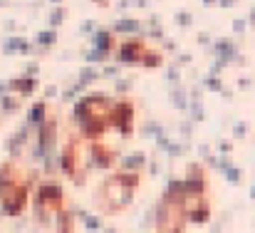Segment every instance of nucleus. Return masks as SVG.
Here are the masks:
<instances>
[{
    "label": "nucleus",
    "instance_id": "6",
    "mask_svg": "<svg viewBox=\"0 0 255 233\" xmlns=\"http://www.w3.org/2000/svg\"><path fill=\"white\" fill-rule=\"evenodd\" d=\"M60 169L72 184H85L89 174V154H87V142L80 137V132H72L62 149H60Z\"/></svg>",
    "mask_w": 255,
    "mask_h": 233
},
{
    "label": "nucleus",
    "instance_id": "3",
    "mask_svg": "<svg viewBox=\"0 0 255 233\" xmlns=\"http://www.w3.org/2000/svg\"><path fill=\"white\" fill-rule=\"evenodd\" d=\"M171 196L188 216L191 224H206L211 219V194H208V179L201 166H188V174L178 181H171L164 191Z\"/></svg>",
    "mask_w": 255,
    "mask_h": 233
},
{
    "label": "nucleus",
    "instance_id": "2",
    "mask_svg": "<svg viewBox=\"0 0 255 233\" xmlns=\"http://www.w3.org/2000/svg\"><path fill=\"white\" fill-rule=\"evenodd\" d=\"M141 186V171L139 169H119L104 176L99 189L94 191V209L104 216H119L124 214Z\"/></svg>",
    "mask_w": 255,
    "mask_h": 233
},
{
    "label": "nucleus",
    "instance_id": "1",
    "mask_svg": "<svg viewBox=\"0 0 255 233\" xmlns=\"http://www.w3.org/2000/svg\"><path fill=\"white\" fill-rule=\"evenodd\" d=\"M35 226L40 233H72L75 231V214L67 206L65 191L55 181H45L35 189L32 196Z\"/></svg>",
    "mask_w": 255,
    "mask_h": 233
},
{
    "label": "nucleus",
    "instance_id": "4",
    "mask_svg": "<svg viewBox=\"0 0 255 233\" xmlns=\"http://www.w3.org/2000/svg\"><path fill=\"white\" fill-rule=\"evenodd\" d=\"M114 117H117V97L109 94H87L75 104V124L85 142L104 139L109 132H114Z\"/></svg>",
    "mask_w": 255,
    "mask_h": 233
},
{
    "label": "nucleus",
    "instance_id": "8",
    "mask_svg": "<svg viewBox=\"0 0 255 233\" xmlns=\"http://www.w3.org/2000/svg\"><path fill=\"white\" fill-rule=\"evenodd\" d=\"M117 57L124 65H139V67H146V70H156V67L164 65V52L159 47L149 45L141 37L124 40L119 45V50H117Z\"/></svg>",
    "mask_w": 255,
    "mask_h": 233
},
{
    "label": "nucleus",
    "instance_id": "7",
    "mask_svg": "<svg viewBox=\"0 0 255 233\" xmlns=\"http://www.w3.org/2000/svg\"><path fill=\"white\" fill-rule=\"evenodd\" d=\"M188 216L186 211L171 199L166 194H161L159 204L154 206L151 216H149V224H146V233H186L188 226Z\"/></svg>",
    "mask_w": 255,
    "mask_h": 233
},
{
    "label": "nucleus",
    "instance_id": "9",
    "mask_svg": "<svg viewBox=\"0 0 255 233\" xmlns=\"http://www.w3.org/2000/svg\"><path fill=\"white\" fill-rule=\"evenodd\" d=\"M134 124H136V104H134L129 97L117 99L114 132H119L122 137H131V134H134Z\"/></svg>",
    "mask_w": 255,
    "mask_h": 233
},
{
    "label": "nucleus",
    "instance_id": "5",
    "mask_svg": "<svg viewBox=\"0 0 255 233\" xmlns=\"http://www.w3.org/2000/svg\"><path fill=\"white\" fill-rule=\"evenodd\" d=\"M35 176L20 161H5L0 166V209L7 216H20L30 206Z\"/></svg>",
    "mask_w": 255,
    "mask_h": 233
}]
</instances>
